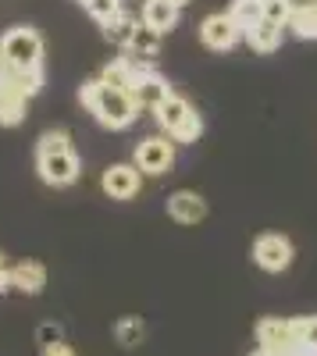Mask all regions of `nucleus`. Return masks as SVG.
Segmentation results:
<instances>
[{
  "instance_id": "1",
  "label": "nucleus",
  "mask_w": 317,
  "mask_h": 356,
  "mask_svg": "<svg viewBox=\"0 0 317 356\" xmlns=\"http://www.w3.org/2000/svg\"><path fill=\"white\" fill-rule=\"evenodd\" d=\"M79 100H82V107L90 111L104 129H111V132L129 129V125L136 122V114H139V104H136V97L129 93V89H111V86H104L100 79L82 82Z\"/></svg>"
},
{
  "instance_id": "2",
  "label": "nucleus",
  "mask_w": 317,
  "mask_h": 356,
  "mask_svg": "<svg viewBox=\"0 0 317 356\" xmlns=\"http://www.w3.org/2000/svg\"><path fill=\"white\" fill-rule=\"evenodd\" d=\"M0 54L11 61L15 72H36L43 68V36L29 25H15L0 36Z\"/></svg>"
},
{
  "instance_id": "3",
  "label": "nucleus",
  "mask_w": 317,
  "mask_h": 356,
  "mask_svg": "<svg viewBox=\"0 0 317 356\" xmlns=\"http://www.w3.org/2000/svg\"><path fill=\"white\" fill-rule=\"evenodd\" d=\"M36 171H40V178H43L47 186H54V189H65V186H72L75 178H79L82 161H79V154L68 146V150L36 154Z\"/></svg>"
},
{
  "instance_id": "4",
  "label": "nucleus",
  "mask_w": 317,
  "mask_h": 356,
  "mask_svg": "<svg viewBox=\"0 0 317 356\" xmlns=\"http://www.w3.org/2000/svg\"><path fill=\"white\" fill-rule=\"evenodd\" d=\"M257 342H261V349L271 353V356H289L300 346L296 321H282V317L261 321V324H257Z\"/></svg>"
},
{
  "instance_id": "5",
  "label": "nucleus",
  "mask_w": 317,
  "mask_h": 356,
  "mask_svg": "<svg viewBox=\"0 0 317 356\" xmlns=\"http://www.w3.org/2000/svg\"><path fill=\"white\" fill-rule=\"evenodd\" d=\"M136 168L143 175H164L175 168V143H168V136H150L136 146Z\"/></svg>"
},
{
  "instance_id": "6",
  "label": "nucleus",
  "mask_w": 317,
  "mask_h": 356,
  "mask_svg": "<svg viewBox=\"0 0 317 356\" xmlns=\"http://www.w3.org/2000/svg\"><path fill=\"white\" fill-rule=\"evenodd\" d=\"M253 260L261 264L264 271L278 275V271H285V267L293 264V243L285 239V235H278V232H264L261 239L253 243Z\"/></svg>"
},
{
  "instance_id": "7",
  "label": "nucleus",
  "mask_w": 317,
  "mask_h": 356,
  "mask_svg": "<svg viewBox=\"0 0 317 356\" xmlns=\"http://www.w3.org/2000/svg\"><path fill=\"white\" fill-rule=\"evenodd\" d=\"M246 33L236 25V18L232 15H207L204 22H200V40H204V47H211V50H232L239 40H243Z\"/></svg>"
},
{
  "instance_id": "8",
  "label": "nucleus",
  "mask_w": 317,
  "mask_h": 356,
  "mask_svg": "<svg viewBox=\"0 0 317 356\" xmlns=\"http://www.w3.org/2000/svg\"><path fill=\"white\" fill-rule=\"evenodd\" d=\"M143 186V171L136 164H111L104 175H100V189L111 196V200H132Z\"/></svg>"
},
{
  "instance_id": "9",
  "label": "nucleus",
  "mask_w": 317,
  "mask_h": 356,
  "mask_svg": "<svg viewBox=\"0 0 317 356\" xmlns=\"http://www.w3.org/2000/svg\"><path fill=\"white\" fill-rule=\"evenodd\" d=\"M168 218L179 221V225H196L207 218V200L193 193V189H179L168 196Z\"/></svg>"
},
{
  "instance_id": "10",
  "label": "nucleus",
  "mask_w": 317,
  "mask_h": 356,
  "mask_svg": "<svg viewBox=\"0 0 317 356\" xmlns=\"http://www.w3.org/2000/svg\"><path fill=\"white\" fill-rule=\"evenodd\" d=\"M132 97H136L139 111H157V107L171 97V86H168V79H164V75L150 72V75H143V79L132 86Z\"/></svg>"
},
{
  "instance_id": "11",
  "label": "nucleus",
  "mask_w": 317,
  "mask_h": 356,
  "mask_svg": "<svg viewBox=\"0 0 317 356\" xmlns=\"http://www.w3.org/2000/svg\"><path fill=\"white\" fill-rule=\"evenodd\" d=\"M154 114H157V125H161L168 136H175V132H179V129L189 122V118H193L196 111H193V104H189L186 97L171 93V97H168V100H164V104H161Z\"/></svg>"
},
{
  "instance_id": "12",
  "label": "nucleus",
  "mask_w": 317,
  "mask_h": 356,
  "mask_svg": "<svg viewBox=\"0 0 317 356\" xmlns=\"http://www.w3.org/2000/svg\"><path fill=\"white\" fill-rule=\"evenodd\" d=\"M282 40H285V25L268 22V18H261L257 25L246 29V43H250V50H257V54H275V50L282 47Z\"/></svg>"
},
{
  "instance_id": "13",
  "label": "nucleus",
  "mask_w": 317,
  "mask_h": 356,
  "mask_svg": "<svg viewBox=\"0 0 317 356\" xmlns=\"http://www.w3.org/2000/svg\"><path fill=\"white\" fill-rule=\"evenodd\" d=\"M47 285V267L40 260H22L11 267V289L25 292V296H40Z\"/></svg>"
},
{
  "instance_id": "14",
  "label": "nucleus",
  "mask_w": 317,
  "mask_h": 356,
  "mask_svg": "<svg viewBox=\"0 0 317 356\" xmlns=\"http://www.w3.org/2000/svg\"><path fill=\"white\" fill-rule=\"evenodd\" d=\"M143 25L161 33V36L171 33L179 25V4H171V0H147L143 4Z\"/></svg>"
},
{
  "instance_id": "15",
  "label": "nucleus",
  "mask_w": 317,
  "mask_h": 356,
  "mask_svg": "<svg viewBox=\"0 0 317 356\" xmlns=\"http://www.w3.org/2000/svg\"><path fill=\"white\" fill-rule=\"evenodd\" d=\"M136 33H139V22L129 15V11H118V15H114L107 25H104V36L114 43V47H132V40H136Z\"/></svg>"
},
{
  "instance_id": "16",
  "label": "nucleus",
  "mask_w": 317,
  "mask_h": 356,
  "mask_svg": "<svg viewBox=\"0 0 317 356\" xmlns=\"http://www.w3.org/2000/svg\"><path fill=\"white\" fill-rule=\"evenodd\" d=\"M25 104H29V97H22L18 89H11V86H4L0 89V125H18L22 118H25Z\"/></svg>"
},
{
  "instance_id": "17",
  "label": "nucleus",
  "mask_w": 317,
  "mask_h": 356,
  "mask_svg": "<svg viewBox=\"0 0 317 356\" xmlns=\"http://www.w3.org/2000/svg\"><path fill=\"white\" fill-rule=\"evenodd\" d=\"M228 15H232V18H236V25L246 33L250 25H257V22L264 18V0H232Z\"/></svg>"
},
{
  "instance_id": "18",
  "label": "nucleus",
  "mask_w": 317,
  "mask_h": 356,
  "mask_svg": "<svg viewBox=\"0 0 317 356\" xmlns=\"http://www.w3.org/2000/svg\"><path fill=\"white\" fill-rule=\"evenodd\" d=\"M132 57H143V61H154V57L161 54V33H154V29H147V25H139V33H136V40H132Z\"/></svg>"
},
{
  "instance_id": "19",
  "label": "nucleus",
  "mask_w": 317,
  "mask_h": 356,
  "mask_svg": "<svg viewBox=\"0 0 317 356\" xmlns=\"http://www.w3.org/2000/svg\"><path fill=\"white\" fill-rule=\"evenodd\" d=\"M79 4L90 11V18H97L100 25H107L114 15L122 11V0H79Z\"/></svg>"
},
{
  "instance_id": "20",
  "label": "nucleus",
  "mask_w": 317,
  "mask_h": 356,
  "mask_svg": "<svg viewBox=\"0 0 317 356\" xmlns=\"http://www.w3.org/2000/svg\"><path fill=\"white\" fill-rule=\"evenodd\" d=\"M72 146V136L65 129H47L36 143V154H54V150H68Z\"/></svg>"
},
{
  "instance_id": "21",
  "label": "nucleus",
  "mask_w": 317,
  "mask_h": 356,
  "mask_svg": "<svg viewBox=\"0 0 317 356\" xmlns=\"http://www.w3.org/2000/svg\"><path fill=\"white\" fill-rule=\"evenodd\" d=\"M143 321L139 317H125V321H118V328H114V339H118L122 346H136L139 339H143Z\"/></svg>"
},
{
  "instance_id": "22",
  "label": "nucleus",
  "mask_w": 317,
  "mask_h": 356,
  "mask_svg": "<svg viewBox=\"0 0 317 356\" xmlns=\"http://www.w3.org/2000/svg\"><path fill=\"white\" fill-rule=\"evenodd\" d=\"M264 18H268V22H278V25L289 29L293 4H289V0H264Z\"/></svg>"
},
{
  "instance_id": "23",
  "label": "nucleus",
  "mask_w": 317,
  "mask_h": 356,
  "mask_svg": "<svg viewBox=\"0 0 317 356\" xmlns=\"http://www.w3.org/2000/svg\"><path fill=\"white\" fill-rule=\"evenodd\" d=\"M200 136H204V118H200V114H193L189 118V122L175 132V136H171V139H175V143H196Z\"/></svg>"
},
{
  "instance_id": "24",
  "label": "nucleus",
  "mask_w": 317,
  "mask_h": 356,
  "mask_svg": "<svg viewBox=\"0 0 317 356\" xmlns=\"http://www.w3.org/2000/svg\"><path fill=\"white\" fill-rule=\"evenodd\" d=\"M36 339L43 346H54V342H65V332H61V324H54V321H43L40 328H36Z\"/></svg>"
},
{
  "instance_id": "25",
  "label": "nucleus",
  "mask_w": 317,
  "mask_h": 356,
  "mask_svg": "<svg viewBox=\"0 0 317 356\" xmlns=\"http://www.w3.org/2000/svg\"><path fill=\"white\" fill-rule=\"evenodd\" d=\"M296 332H300V342L303 346H317V314L296 321Z\"/></svg>"
},
{
  "instance_id": "26",
  "label": "nucleus",
  "mask_w": 317,
  "mask_h": 356,
  "mask_svg": "<svg viewBox=\"0 0 317 356\" xmlns=\"http://www.w3.org/2000/svg\"><path fill=\"white\" fill-rule=\"evenodd\" d=\"M43 356H75V349L68 342H54V346H43Z\"/></svg>"
},
{
  "instance_id": "27",
  "label": "nucleus",
  "mask_w": 317,
  "mask_h": 356,
  "mask_svg": "<svg viewBox=\"0 0 317 356\" xmlns=\"http://www.w3.org/2000/svg\"><path fill=\"white\" fill-rule=\"evenodd\" d=\"M11 79H15V68H11V61H8V57L0 54V86H8Z\"/></svg>"
},
{
  "instance_id": "28",
  "label": "nucleus",
  "mask_w": 317,
  "mask_h": 356,
  "mask_svg": "<svg viewBox=\"0 0 317 356\" xmlns=\"http://www.w3.org/2000/svg\"><path fill=\"white\" fill-rule=\"evenodd\" d=\"M11 289V267L4 264V253H0V292Z\"/></svg>"
},
{
  "instance_id": "29",
  "label": "nucleus",
  "mask_w": 317,
  "mask_h": 356,
  "mask_svg": "<svg viewBox=\"0 0 317 356\" xmlns=\"http://www.w3.org/2000/svg\"><path fill=\"white\" fill-rule=\"evenodd\" d=\"M314 40H317V8H314Z\"/></svg>"
},
{
  "instance_id": "30",
  "label": "nucleus",
  "mask_w": 317,
  "mask_h": 356,
  "mask_svg": "<svg viewBox=\"0 0 317 356\" xmlns=\"http://www.w3.org/2000/svg\"><path fill=\"white\" fill-rule=\"evenodd\" d=\"M171 4H179V8H182V4H189V0H171Z\"/></svg>"
},
{
  "instance_id": "31",
  "label": "nucleus",
  "mask_w": 317,
  "mask_h": 356,
  "mask_svg": "<svg viewBox=\"0 0 317 356\" xmlns=\"http://www.w3.org/2000/svg\"><path fill=\"white\" fill-rule=\"evenodd\" d=\"M253 356H271V353H264V349H261V353H253Z\"/></svg>"
}]
</instances>
